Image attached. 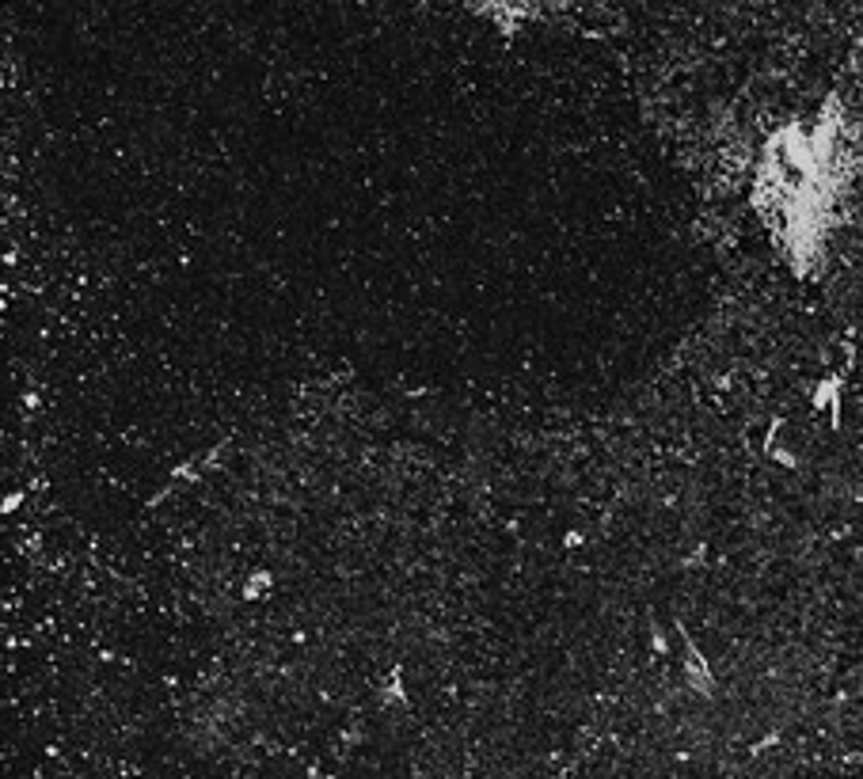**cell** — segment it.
I'll list each match as a JSON object with an SVG mask.
<instances>
[{
    "mask_svg": "<svg viewBox=\"0 0 863 779\" xmlns=\"http://www.w3.org/2000/svg\"><path fill=\"white\" fill-rule=\"evenodd\" d=\"M266 582H271V578H266V574H251V582H247V585H244V590H240V593H244V597L251 601V597H259V590H263Z\"/></svg>",
    "mask_w": 863,
    "mask_h": 779,
    "instance_id": "6da1fadb",
    "label": "cell"
}]
</instances>
